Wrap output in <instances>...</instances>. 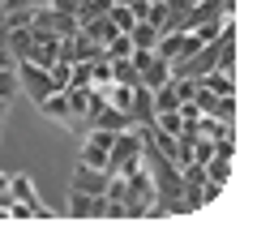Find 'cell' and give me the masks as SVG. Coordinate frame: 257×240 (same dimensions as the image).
<instances>
[{"mask_svg":"<svg viewBox=\"0 0 257 240\" xmlns=\"http://www.w3.org/2000/svg\"><path fill=\"white\" fill-rule=\"evenodd\" d=\"M133 167H142V129L133 125V129L116 133L111 138V150H107V172L111 176H124L133 172Z\"/></svg>","mask_w":257,"mask_h":240,"instance_id":"6da1fadb","label":"cell"},{"mask_svg":"<svg viewBox=\"0 0 257 240\" xmlns=\"http://www.w3.org/2000/svg\"><path fill=\"white\" fill-rule=\"evenodd\" d=\"M18 82H22V90H26L30 103H43L47 94L56 90V86H52V73H47L43 65H35V60H18Z\"/></svg>","mask_w":257,"mask_h":240,"instance_id":"7a4b0ae2","label":"cell"},{"mask_svg":"<svg viewBox=\"0 0 257 240\" xmlns=\"http://www.w3.org/2000/svg\"><path fill=\"white\" fill-rule=\"evenodd\" d=\"M9 197L26 206V210H30V219H52V210H47V206L39 202V193H35V180H30L26 172L9 176Z\"/></svg>","mask_w":257,"mask_h":240,"instance_id":"3957f363","label":"cell"},{"mask_svg":"<svg viewBox=\"0 0 257 240\" xmlns=\"http://www.w3.org/2000/svg\"><path fill=\"white\" fill-rule=\"evenodd\" d=\"M111 138H116V133H107V129H90V133L82 138V159H77V163H90V167H103V172H107Z\"/></svg>","mask_w":257,"mask_h":240,"instance_id":"277c9868","label":"cell"},{"mask_svg":"<svg viewBox=\"0 0 257 240\" xmlns=\"http://www.w3.org/2000/svg\"><path fill=\"white\" fill-rule=\"evenodd\" d=\"M111 172H103V167H90V163H77L73 176H69V189H77V193H94L99 197L103 189H107Z\"/></svg>","mask_w":257,"mask_h":240,"instance_id":"5b68a950","label":"cell"},{"mask_svg":"<svg viewBox=\"0 0 257 240\" xmlns=\"http://www.w3.org/2000/svg\"><path fill=\"white\" fill-rule=\"evenodd\" d=\"M69 219H103V193H77V189H69Z\"/></svg>","mask_w":257,"mask_h":240,"instance_id":"8992f818","label":"cell"},{"mask_svg":"<svg viewBox=\"0 0 257 240\" xmlns=\"http://www.w3.org/2000/svg\"><path fill=\"white\" fill-rule=\"evenodd\" d=\"M90 129L124 133V129H133V116H128V111H120V107H111V103H103V107H99V111L90 116Z\"/></svg>","mask_w":257,"mask_h":240,"instance_id":"52a82bcc","label":"cell"},{"mask_svg":"<svg viewBox=\"0 0 257 240\" xmlns=\"http://www.w3.org/2000/svg\"><path fill=\"white\" fill-rule=\"evenodd\" d=\"M39 111H43L47 120H60V125H69V99H64V90H52L43 103H35Z\"/></svg>","mask_w":257,"mask_h":240,"instance_id":"ba28073f","label":"cell"},{"mask_svg":"<svg viewBox=\"0 0 257 240\" xmlns=\"http://www.w3.org/2000/svg\"><path fill=\"white\" fill-rule=\"evenodd\" d=\"M82 35L90 39V43H99V47H107V39H111V35H120V30L111 26L107 18H90V22H82Z\"/></svg>","mask_w":257,"mask_h":240,"instance_id":"9c48e42d","label":"cell"},{"mask_svg":"<svg viewBox=\"0 0 257 240\" xmlns=\"http://www.w3.org/2000/svg\"><path fill=\"white\" fill-rule=\"evenodd\" d=\"M206 180H210V185H227V180H231V159H223V155H210V159H206Z\"/></svg>","mask_w":257,"mask_h":240,"instance_id":"30bf717a","label":"cell"},{"mask_svg":"<svg viewBox=\"0 0 257 240\" xmlns=\"http://www.w3.org/2000/svg\"><path fill=\"white\" fill-rule=\"evenodd\" d=\"M111 82L116 86H138V65H133V56L111 60Z\"/></svg>","mask_w":257,"mask_h":240,"instance_id":"8fae6325","label":"cell"},{"mask_svg":"<svg viewBox=\"0 0 257 240\" xmlns=\"http://www.w3.org/2000/svg\"><path fill=\"white\" fill-rule=\"evenodd\" d=\"M197 86H206L210 94H231V73H223V69H210V73L197 77Z\"/></svg>","mask_w":257,"mask_h":240,"instance_id":"7c38bea8","label":"cell"},{"mask_svg":"<svg viewBox=\"0 0 257 240\" xmlns=\"http://www.w3.org/2000/svg\"><path fill=\"white\" fill-rule=\"evenodd\" d=\"M128 39H133V47H155L159 30L150 26V22H133V26H128Z\"/></svg>","mask_w":257,"mask_h":240,"instance_id":"4fadbf2b","label":"cell"},{"mask_svg":"<svg viewBox=\"0 0 257 240\" xmlns=\"http://www.w3.org/2000/svg\"><path fill=\"white\" fill-rule=\"evenodd\" d=\"M107 22L120 30V35H128V26H133L138 18H133V9H128V5H107Z\"/></svg>","mask_w":257,"mask_h":240,"instance_id":"5bb4252c","label":"cell"},{"mask_svg":"<svg viewBox=\"0 0 257 240\" xmlns=\"http://www.w3.org/2000/svg\"><path fill=\"white\" fill-rule=\"evenodd\" d=\"M18 90H22V82H18V65H13V69H0V99H13Z\"/></svg>","mask_w":257,"mask_h":240,"instance_id":"9a60e30c","label":"cell"},{"mask_svg":"<svg viewBox=\"0 0 257 240\" xmlns=\"http://www.w3.org/2000/svg\"><path fill=\"white\" fill-rule=\"evenodd\" d=\"M47 73H52V86H56V90H64V86H69V73H73V65H69V60H52Z\"/></svg>","mask_w":257,"mask_h":240,"instance_id":"2e32d148","label":"cell"},{"mask_svg":"<svg viewBox=\"0 0 257 240\" xmlns=\"http://www.w3.org/2000/svg\"><path fill=\"white\" fill-rule=\"evenodd\" d=\"M69 86H90V60H73V73H69Z\"/></svg>","mask_w":257,"mask_h":240,"instance_id":"e0dca14e","label":"cell"},{"mask_svg":"<svg viewBox=\"0 0 257 240\" xmlns=\"http://www.w3.org/2000/svg\"><path fill=\"white\" fill-rule=\"evenodd\" d=\"M30 13H35V9H9V18H5V30H22V26H30Z\"/></svg>","mask_w":257,"mask_h":240,"instance_id":"ac0fdd59","label":"cell"},{"mask_svg":"<svg viewBox=\"0 0 257 240\" xmlns=\"http://www.w3.org/2000/svg\"><path fill=\"white\" fill-rule=\"evenodd\" d=\"M0 5L9 13V9H35V5H47V0H0Z\"/></svg>","mask_w":257,"mask_h":240,"instance_id":"d6986e66","label":"cell"},{"mask_svg":"<svg viewBox=\"0 0 257 240\" xmlns=\"http://www.w3.org/2000/svg\"><path fill=\"white\" fill-rule=\"evenodd\" d=\"M13 65H18V60H13V52L0 43V69H13Z\"/></svg>","mask_w":257,"mask_h":240,"instance_id":"ffe728a7","label":"cell"},{"mask_svg":"<svg viewBox=\"0 0 257 240\" xmlns=\"http://www.w3.org/2000/svg\"><path fill=\"white\" fill-rule=\"evenodd\" d=\"M5 116H9V99H0V125H5Z\"/></svg>","mask_w":257,"mask_h":240,"instance_id":"44dd1931","label":"cell"},{"mask_svg":"<svg viewBox=\"0 0 257 240\" xmlns=\"http://www.w3.org/2000/svg\"><path fill=\"white\" fill-rule=\"evenodd\" d=\"M5 189H9V176H5V172H0V193H5Z\"/></svg>","mask_w":257,"mask_h":240,"instance_id":"7402d4cb","label":"cell"},{"mask_svg":"<svg viewBox=\"0 0 257 240\" xmlns=\"http://www.w3.org/2000/svg\"><path fill=\"white\" fill-rule=\"evenodd\" d=\"M107 5H128V0H107Z\"/></svg>","mask_w":257,"mask_h":240,"instance_id":"603a6c76","label":"cell"}]
</instances>
